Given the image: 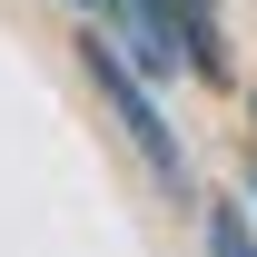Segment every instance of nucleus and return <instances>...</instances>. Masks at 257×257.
<instances>
[{"mask_svg": "<svg viewBox=\"0 0 257 257\" xmlns=\"http://www.w3.org/2000/svg\"><path fill=\"white\" fill-rule=\"evenodd\" d=\"M89 69H99V89H109V109L128 119V139H139V149H149V159H159L168 178H178V149H168V128H159V109H149V99L128 89V69L109 60V40H89Z\"/></svg>", "mask_w": 257, "mask_h": 257, "instance_id": "obj_1", "label": "nucleus"}, {"mask_svg": "<svg viewBox=\"0 0 257 257\" xmlns=\"http://www.w3.org/2000/svg\"><path fill=\"white\" fill-rule=\"evenodd\" d=\"M208 247H218V257H257V237H247L237 208H218V218H208Z\"/></svg>", "mask_w": 257, "mask_h": 257, "instance_id": "obj_2", "label": "nucleus"}, {"mask_svg": "<svg viewBox=\"0 0 257 257\" xmlns=\"http://www.w3.org/2000/svg\"><path fill=\"white\" fill-rule=\"evenodd\" d=\"M188 10V50H198V69H218V50H208V0H178Z\"/></svg>", "mask_w": 257, "mask_h": 257, "instance_id": "obj_3", "label": "nucleus"}]
</instances>
